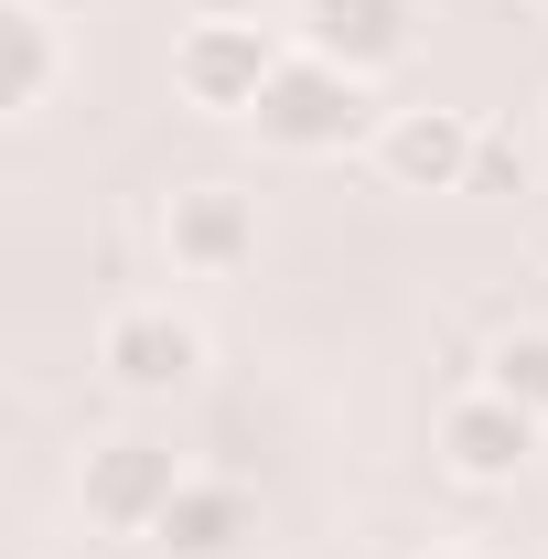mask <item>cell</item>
<instances>
[{"label": "cell", "mask_w": 548, "mask_h": 559, "mask_svg": "<svg viewBox=\"0 0 548 559\" xmlns=\"http://www.w3.org/2000/svg\"><path fill=\"white\" fill-rule=\"evenodd\" d=\"M248 130L270 140V151H301V162H323V151H355V140L388 130V108H377V75L334 66V55H312V44H290L270 75V97L248 108Z\"/></svg>", "instance_id": "cell-1"}, {"label": "cell", "mask_w": 548, "mask_h": 559, "mask_svg": "<svg viewBox=\"0 0 548 559\" xmlns=\"http://www.w3.org/2000/svg\"><path fill=\"white\" fill-rule=\"evenodd\" d=\"M279 55H290V44H279L270 22H183V33H172V97L205 108V119H248V108L270 97Z\"/></svg>", "instance_id": "cell-2"}, {"label": "cell", "mask_w": 548, "mask_h": 559, "mask_svg": "<svg viewBox=\"0 0 548 559\" xmlns=\"http://www.w3.org/2000/svg\"><path fill=\"white\" fill-rule=\"evenodd\" d=\"M172 495H183V463H172V441H151V430H108V441H86V463H75V506H86V527H108V538H151Z\"/></svg>", "instance_id": "cell-3"}, {"label": "cell", "mask_w": 548, "mask_h": 559, "mask_svg": "<svg viewBox=\"0 0 548 559\" xmlns=\"http://www.w3.org/2000/svg\"><path fill=\"white\" fill-rule=\"evenodd\" d=\"M97 366H108L119 399H183L205 377V323L172 312V301H119L97 323Z\"/></svg>", "instance_id": "cell-4"}, {"label": "cell", "mask_w": 548, "mask_h": 559, "mask_svg": "<svg viewBox=\"0 0 548 559\" xmlns=\"http://www.w3.org/2000/svg\"><path fill=\"white\" fill-rule=\"evenodd\" d=\"M538 430L548 419H527L516 409V399H505V388H452V399H441V419H430V452H441V474H452V485H516V474H527V463H538Z\"/></svg>", "instance_id": "cell-5"}, {"label": "cell", "mask_w": 548, "mask_h": 559, "mask_svg": "<svg viewBox=\"0 0 548 559\" xmlns=\"http://www.w3.org/2000/svg\"><path fill=\"white\" fill-rule=\"evenodd\" d=\"M162 259H172V280H248L259 270V205L237 183H172L162 194Z\"/></svg>", "instance_id": "cell-6"}, {"label": "cell", "mask_w": 548, "mask_h": 559, "mask_svg": "<svg viewBox=\"0 0 548 559\" xmlns=\"http://www.w3.org/2000/svg\"><path fill=\"white\" fill-rule=\"evenodd\" d=\"M474 151H484L474 108H388L377 173H388L398 194H474Z\"/></svg>", "instance_id": "cell-7"}, {"label": "cell", "mask_w": 548, "mask_h": 559, "mask_svg": "<svg viewBox=\"0 0 548 559\" xmlns=\"http://www.w3.org/2000/svg\"><path fill=\"white\" fill-rule=\"evenodd\" d=\"M290 44H312L355 75H388L419 44V0H290Z\"/></svg>", "instance_id": "cell-8"}, {"label": "cell", "mask_w": 548, "mask_h": 559, "mask_svg": "<svg viewBox=\"0 0 548 559\" xmlns=\"http://www.w3.org/2000/svg\"><path fill=\"white\" fill-rule=\"evenodd\" d=\"M248 538H259V506H248V485H226V474H183V495L151 527L162 559H248Z\"/></svg>", "instance_id": "cell-9"}, {"label": "cell", "mask_w": 548, "mask_h": 559, "mask_svg": "<svg viewBox=\"0 0 548 559\" xmlns=\"http://www.w3.org/2000/svg\"><path fill=\"white\" fill-rule=\"evenodd\" d=\"M0 44H11L0 108H11V119H44L55 86H65V22H55V0H0Z\"/></svg>", "instance_id": "cell-10"}, {"label": "cell", "mask_w": 548, "mask_h": 559, "mask_svg": "<svg viewBox=\"0 0 548 559\" xmlns=\"http://www.w3.org/2000/svg\"><path fill=\"white\" fill-rule=\"evenodd\" d=\"M484 388H505L527 419H548V323H505L484 345Z\"/></svg>", "instance_id": "cell-11"}, {"label": "cell", "mask_w": 548, "mask_h": 559, "mask_svg": "<svg viewBox=\"0 0 548 559\" xmlns=\"http://www.w3.org/2000/svg\"><path fill=\"white\" fill-rule=\"evenodd\" d=\"M474 194H527V140H516V130H484V151H474Z\"/></svg>", "instance_id": "cell-12"}, {"label": "cell", "mask_w": 548, "mask_h": 559, "mask_svg": "<svg viewBox=\"0 0 548 559\" xmlns=\"http://www.w3.org/2000/svg\"><path fill=\"white\" fill-rule=\"evenodd\" d=\"M183 22H259V0H183Z\"/></svg>", "instance_id": "cell-13"}, {"label": "cell", "mask_w": 548, "mask_h": 559, "mask_svg": "<svg viewBox=\"0 0 548 559\" xmlns=\"http://www.w3.org/2000/svg\"><path fill=\"white\" fill-rule=\"evenodd\" d=\"M527 11H538V22H548V0H527Z\"/></svg>", "instance_id": "cell-14"}, {"label": "cell", "mask_w": 548, "mask_h": 559, "mask_svg": "<svg viewBox=\"0 0 548 559\" xmlns=\"http://www.w3.org/2000/svg\"><path fill=\"white\" fill-rule=\"evenodd\" d=\"M430 559H463V549H430Z\"/></svg>", "instance_id": "cell-15"}]
</instances>
